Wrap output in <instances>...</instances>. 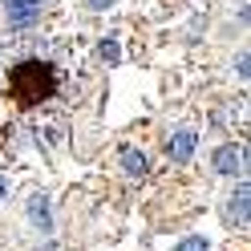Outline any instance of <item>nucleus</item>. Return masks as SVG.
I'll return each instance as SVG.
<instances>
[{
  "label": "nucleus",
  "mask_w": 251,
  "mask_h": 251,
  "mask_svg": "<svg viewBox=\"0 0 251 251\" xmlns=\"http://www.w3.org/2000/svg\"><path fill=\"white\" fill-rule=\"evenodd\" d=\"M175 251H211V243L202 239V235H186V239H182Z\"/></svg>",
  "instance_id": "nucleus-8"
},
{
  "label": "nucleus",
  "mask_w": 251,
  "mask_h": 251,
  "mask_svg": "<svg viewBox=\"0 0 251 251\" xmlns=\"http://www.w3.org/2000/svg\"><path fill=\"white\" fill-rule=\"evenodd\" d=\"M195 146H199V134H195V130H178V134L166 142V154H170L175 162H186V158L195 154Z\"/></svg>",
  "instance_id": "nucleus-4"
},
{
  "label": "nucleus",
  "mask_w": 251,
  "mask_h": 251,
  "mask_svg": "<svg viewBox=\"0 0 251 251\" xmlns=\"http://www.w3.org/2000/svg\"><path fill=\"white\" fill-rule=\"evenodd\" d=\"M227 215L235 219V227H247V223H251V191H247V182H239V191L231 195Z\"/></svg>",
  "instance_id": "nucleus-5"
},
{
  "label": "nucleus",
  "mask_w": 251,
  "mask_h": 251,
  "mask_svg": "<svg viewBox=\"0 0 251 251\" xmlns=\"http://www.w3.org/2000/svg\"><path fill=\"white\" fill-rule=\"evenodd\" d=\"M243 162H247V150L243 146H219L215 150V170H219V175H235V170L243 175Z\"/></svg>",
  "instance_id": "nucleus-3"
},
{
  "label": "nucleus",
  "mask_w": 251,
  "mask_h": 251,
  "mask_svg": "<svg viewBox=\"0 0 251 251\" xmlns=\"http://www.w3.org/2000/svg\"><path fill=\"white\" fill-rule=\"evenodd\" d=\"M8 89H12V98L21 105L49 101L57 93V69L49 61H21V65L8 73Z\"/></svg>",
  "instance_id": "nucleus-1"
},
{
  "label": "nucleus",
  "mask_w": 251,
  "mask_h": 251,
  "mask_svg": "<svg viewBox=\"0 0 251 251\" xmlns=\"http://www.w3.org/2000/svg\"><path fill=\"white\" fill-rule=\"evenodd\" d=\"M122 170H126L130 178H142V175H146V154L134 150V146H126V150H122Z\"/></svg>",
  "instance_id": "nucleus-6"
},
{
  "label": "nucleus",
  "mask_w": 251,
  "mask_h": 251,
  "mask_svg": "<svg viewBox=\"0 0 251 251\" xmlns=\"http://www.w3.org/2000/svg\"><path fill=\"white\" fill-rule=\"evenodd\" d=\"M28 215H33V223L41 231H49L53 227V219H49V195H33V199H28Z\"/></svg>",
  "instance_id": "nucleus-7"
},
{
  "label": "nucleus",
  "mask_w": 251,
  "mask_h": 251,
  "mask_svg": "<svg viewBox=\"0 0 251 251\" xmlns=\"http://www.w3.org/2000/svg\"><path fill=\"white\" fill-rule=\"evenodd\" d=\"M41 4L45 0H8V25L12 28H28L41 17Z\"/></svg>",
  "instance_id": "nucleus-2"
},
{
  "label": "nucleus",
  "mask_w": 251,
  "mask_h": 251,
  "mask_svg": "<svg viewBox=\"0 0 251 251\" xmlns=\"http://www.w3.org/2000/svg\"><path fill=\"white\" fill-rule=\"evenodd\" d=\"M4 191H8V186H4V178H0V195H4Z\"/></svg>",
  "instance_id": "nucleus-11"
},
{
  "label": "nucleus",
  "mask_w": 251,
  "mask_h": 251,
  "mask_svg": "<svg viewBox=\"0 0 251 251\" xmlns=\"http://www.w3.org/2000/svg\"><path fill=\"white\" fill-rule=\"evenodd\" d=\"M109 4H114V0H89V8H93V12H101V8H109Z\"/></svg>",
  "instance_id": "nucleus-10"
},
{
  "label": "nucleus",
  "mask_w": 251,
  "mask_h": 251,
  "mask_svg": "<svg viewBox=\"0 0 251 251\" xmlns=\"http://www.w3.org/2000/svg\"><path fill=\"white\" fill-rule=\"evenodd\" d=\"M98 53H101V61H109V65H118V57H122L118 41H101V45H98Z\"/></svg>",
  "instance_id": "nucleus-9"
}]
</instances>
